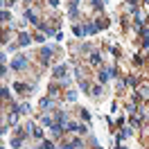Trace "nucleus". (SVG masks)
<instances>
[{"label":"nucleus","mask_w":149,"mask_h":149,"mask_svg":"<svg viewBox=\"0 0 149 149\" xmlns=\"http://www.w3.org/2000/svg\"><path fill=\"white\" fill-rule=\"evenodd\" d=\"M29 41H32V36H29V34H20V36H18V45H27Z\"/></svg>","instance_id":"0eeeda50"},{"label":"nucleus","mask_w":149,"mask_h":149,"mask_svg":"<svg viewBox=\"0 0 149 149\" xmlns=\"http://www.w3.org/2000/svg\"><path fill=\"white\" fill-rule=\"evenodd\" d=\"M65 72H68V65H59V68L54 70V77H56V79H63Z\"/></svg>","instance_id":"7ed1b4c3"},{"label":"nucleus","mask_w":149,"mask_h":149,"mask_svg":"<svg viewBox=\"0 0 149 149\" xmlns=\"http://www.w3.org/2000/svg\"><path fill=\"white\" fill-rule=\"evenodd\" d=\"M32 133H34L36 138H43V129H38V127H32Z\"/></svg>","instance_id":"1a4fd4ad"},{"label":"nucleus","mask_w":149,"mask_h":149,"mask_svg":"<svg viewBox=\"0 0 149 149\" xmlns=\"http://www.w3.org/2000/svg\"><path fill=\"white\" fill-rule=\"evenodd\" d=\"M25 18L29 20V23H34V25H38V18H36V14H34V11H25Z\"/></svg>","instance_id":"423d86ee"},{"label":"nucleus","mask_w":149,"mask_h":149,"mask_svg":"<svg viewBox=\"0 0 149 149\" xmlns=\"http://www.w3.org/2000/svg\"><path fill=\"white\" fill-rule=\"evenodd\" d=\"M91 61H93V63H100V61H102V54H100V52H93V54H91Z\"/></svg>","instance_id":"6e6552de"},{"label":"nucleus","mask_w":149,"mask_h":149,"mask_svg":"<svg viewBox=\"0 0 149 149\" xmlns=\"http://www.w3.org/2000/svg\"><path fill=\"white\" fill-rule=\"evenodd\" d=\"M41 149H54V145L50 140H45V142H41Z\"/></svg>","instance_id":"9d476101"},{"label":"nucleus","mask_w":149,"mask_h":149,"mask_svg":"<svg viewBox=\"0 0 149 149\" xmlns=\"http://www.w3.org/2000/svg\"><path fill=\"white\" fill-rule=\"evenodd\" d=\"M81 118H84V120L88 122V120H91V113H88V111H81Z\"/></svg>","instance_id":"ddd939ff"},{"label":"nucleus","mask_w":149,"mask_h":149,"mask_svg":"<svg viewBox=\"0 0 149 149\" xmlns=\"http://www.w3.org/2000/svg\"><path fill=\"white\" fill-rule=\"evenodd\" d=\"M109 77H111V70H100V74H97V79H100V81H109Z\"/></svg>","instance_id":"39448f33"},{"label":"nucleus","mask_w":149,"mask_h":149,"mask_svg":"<svg viewBox=\"0 0 149 149\" xmlns=\"http://www.w3.org/2000/svg\"><path fill=\"white\" fill-rule=\"evenodd\" d=\"M79 145H81V140H77V138H74L72 142H63V145H61L59 149H74V147H79Z\"/></svg>","instance_id":"20e7f679"},{"label":"nucleus","mask_w":149,"mask_h":149,"mask_svg":"<svg viewBox=\"0 0 149 149\" xmlns=\"http://www.w3.org/2000/svg\"><path fill=\"white\" fill-rule=\"evenodd\" d=\"M50 5H52V7H56V5H59V0H50Z\"/></svg>","instance_id":"dca6fc26"},{"label":"nucleus","mask_w":149,"mask_h":149,"mask_svg":"<svg viewBox=\"0 0 149 149\" xmlns=\"http://www.w3.org/2000/svg\"><path fill=\"white\" fill-rule=\"evenodd\" d=\"M93 7H95V9H100V7H102V2H100V0H93Z\"/></svg>","instance_id":"2eb2a0df"},{"label":"nucleus","mask_w":149,"mask_h":149,"mask_svg":"<svg viewBox=\"0 0 149 149\" xmlns=\"http://www.w3.org/2000/svg\"><path fill=\"white\" fill-rule=\"evenodd\" d=\"M9 18H11V16H9V11L5 9V11H2V20H7V23H9Z\"/></svg>","instance_id":"9b49d317"},{"label":"nucleus","mask_w":149,"mask_h":149,"mask_svg":"<svg viewBox=\"0 0 149 149\" xmlns=\"http://www.w3.org/2000/svg\"><path fill=\"white\" fill-rule=\"evenodd\" d=\"M145 2H147V5H149V0H145Z\"/></svg>","instance_id":"a211bd4d"},{"label":"nucleus","mask_w":149,"mask_h":149,"mask_svg":"<svg viewBox=\"0 0 149 149\" xmlns=\"http://www.w3.org/2000/svg\"><path fill=\"white\" fill-rule=\"evenodd\" d=\"M14 88H16V91H27V86H25V84H16Z\"/></svg>","instance_id":"f8f14e48"},{"label":"nucleus","mask_w":149,"mask_h":149,"mask_svg":"<svg viewBox=\"0 0 149 149\" xmlns=\"http://www.w3.org/2000/svg\"><path fill=\"white\" fill-rule=\"evenodd\" d=\"M72 2H79V0H72Z\"/></svg>","instance_id":"f3484780"},{"label":"nucleus","mask_w":149,"mask_h":149,"mask_svg":"<svg viewBox=\"0 0 149 149\" xmlns=\"http://www.w3.org/2000/svg\"><path fill=\"white\" fill-rule=\"evenodd\" d=\"M142 97H149V86H142Z\"/></svg>","instance_id":"4468645a"},{"label":"nucleus","mask_w":149,"mask_h":149,"mask_svg":"<svg viewBox=\"0 0 149 149\" xmlns=\"http://www.w3.org/2000/svg\"><path fill=\"white\" fill-rule=\"evenodd\" d=\"M118 149H124V147H118Z\"/></svg>","instance_id":"6ab92c4d"},{"label":"nucleus","mask_w":149,"mask_h":149,"mask_svg":"<svg viewBox=\"0 0 149 149\" xmlns=\"http://www.w3.org/2000/svg\"><path fill=\"white\" fill-rule=\"evenodd\" d=\"M97 149H102V147H97Z\"/></svg>","instance_id":"aec40b11"},{"label":"nucleus","mask_w":149,"mask_h":149,"mask_svg":"<svg viewBox=\"0 0 149 149\" xmlns=\"http://www.w3.org/2000/svg\"><path fill=\"white\" fill-rule=\"evenodd\" d=\"M23 68H27V56H16L14 61H11V70H23Z\"/></svg>","instance_id":"f257e3e1"},{"label":"nucleus","mask_w":149,"mask_h":149,"mask_svg":"<svg viewBox=\"0 0 149 149\" xmlns=\"http://www.w3.org/2000/svg\"><path fill=\"white\" fill-rule=\"evenodd\" d=\"M50 56H52V47H43V50H41V61L47 63V61H50Z\"/></svg>","instance_id":"f03ea898"}]
</instances>
